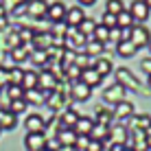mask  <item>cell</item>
Returning a JSON list of instances; mask_svg holds the SVG:
<instances>
[{
	"instance_id": "6da1fadb",
	"label": "cell",
	"mask_w": 151,
	"mask_h": 151,
	"mask_svg": "<svg viewBox=\"0 0 151 151\" xmlns=\"http://www.w3.org/2000/svg\"><path fill=\"white\" fill-rule=\"evenodd\" d=\"M129 40H132V44L138 50V48H145V46L151 44V33L145 24H134L132 31H129Z\"/></svg>"
},
{
	"instance_id": "7a4b0ae2",
	"label": "cell",
	"mask_w": 151,
	"mask_h": 151,
	"mask_svg": "<svg viewBox=\"0 0 151 151\" xmlns=\"http://www.w3.org/2000/svg\"><path fill=\"white\" fill-rule=\"evenodd\" d=\"M116 83H121L125 90H127V88H132V90H138V92H142V94H147V92H145V88L140 86V81L134 79L132 72H129L127 68H118V72H116Z\"/></svg>"
},
{
	"instance_id": "3957f363",
	"label": "cell",
	"mask_w": 151,
	"mask_h": 151,
	"mask_svg": "<svg viewBox=\"0 0 151 151\" xmlns=\"http://www.w3.org/2000/svg\"><path fill=\"white\" fill-rule=\"evenodd\" d=\"M57 83H59V79H57V75L53 70H44L40 72V81H37V88L42 92H46V94H50V92L57 88Z\"/></svg>"
},
{
	"instance_id": "277c9868",
	"label": "cell",
	"mask_w": 151,
	"mask_h": 151,
	"mask_svg": "<svg viewBox=\"0 0 151 151\" xmlns=\"http://www.w3.org/2000/svg\"><path fill=\"white\" fill-rule=\"evenodd\" d=\"M129 13H132V18H134V22L140 24V22H145V20L149 18V11L151 9L145 4V0H134L132 4H129V9H127Z\"/></svg>"
},
{
	"instance_id": "5b68a950",
	"label": "cell",
	"mask_w": 151,
	"mask_h": 151,
	"mask_svg": "<svg viewBox=\"0 0 151 151\" xmlns=\"http://www.w3.org/2000/svg\"><path fill=\"white\" fill-rule=\"evenodd\" d=\"M103 101L112 103V105H118L121 101H125V88L121 86V83H114V86L105 88V92H103Z\"/></svg>"
},
{
	"instance_id": "8992f818",
	"label": "cell",
	"mask_w": 151,
	"mask_h": 151,
	"mask_svg": "<svg viewBox=\"0 0 151 151\" xmlns=\"http://www.w3.org/2000/svg\"><path fill=\"white\" fill-rule=\"evenodd\" d=\"M31 44H33V50H48L50 46H53V33H46V31H35Z\"/></svg>"
},
{
	"instance_id": "52a82bcc",
	"label": "cell",
	"mask_w": 151,
	"mask_h": 151,
	"mask_svg": "<svg viewBox=\"0 0 151 151\" xmlns=\"http://www.w3.org/2000/svg\"><path fill=\"white\" fill-rule=\"evenodd\" d=\"M27 13L31 18L40 20V18H46V13H48V4H46V0H29L27 2Z\"/></svg>"
},
{
	"instance_id": "ba28073f",
	"label": "cell",
	"mask_w": 151,
	"mask_h": 151,
	"mask_svg": "<svg viewBox=\"0 0 151 151\" xmlns=\"http://www.w3.org/2000/svg\"><path fill=\"white\" fill-rule=\"evenodd\" d=\"M92 94V88H88L83 81H75L70 86V99L72 101H88Z\"/></svg>"
},
{
	"instance_id": "9c48e42d",
	"label": "cell",
	"mask_w": 151,
	"mask_h": 151,
	"mask_svg": "<svg viewBox=\"0 0 151 151\" xmlns=\"http://www.w3.org/2000/svg\"><path fill=\"white\" fill-rule=\"evenodd\" d=\"M24 147H27V151H42L46 147V136L44 134H29L24 136Z\"/></svg>"
},
{
	"instance_id": "30bf717a",
	"label": "cell",
	"mask_w": 151,
	"mask_h": 151,
	"mask_svg": "<svg viewBox=\"0 0 151 151\" xmlns=\"http://www.w3.org/2000/svg\"><path fill=\"white\" fill-rule=\"evenodd\" d=\"M66 13H68V9H66L64 2H53V4H48V13H46V15H48L50 22L59 24V22L66 20Z\"/></svg>"
},
{
	"instance_id": "8fae6325",
	"label": "cell",
	"mask_w": 151,
	"mask_h": 151,
	"mask_svg": "<svg viewBox=\"0 0 151 151\" xmlns=\"http://www.w3.org/2000/svg\"><path fill=\"white\" fill-rule=\"evenodd\" d=\"M129 136H132V149L134 151H149V140L147 134L140 132V129H129Z\"/></svg>"
},
{
	"instance_id": "7c38bea8",
	"label": "cell",
	"mask_w": 151,
	"mask_h": 151,
	"mask_svg": "<svg viewBox=\"0 0 151 151\" xmlns=\"http://www.w3.org/2000/svg\"><path fill=\"white\" fill-rule=\"evenodd\" d=\"M24 127H27L29 134H44L46 121L40 114H31V116H27V121H24Z\"/></svg>"
},
{
	"instance_id": "4fadbf2b",
	"label": "cell",
	"mask_w": 151,
	"mask_h": 151,
	"mask_svg": "<svg viewBox=\"0 0 151 151\" xmlns=\"http://www.w3.org/2000/svg\"><path fill=\"white\" fill-rule=\"evenodd\" d=\"M83 20H86L83 9L81 7H72V9H68V13H66V27L68 29H77Z\"/></svg>"
},
{
	"instance_id": "5bb4252c",
	"label": "cell",
	"mask_w": 151,
	"mask_h": 151,
	"mask_svg": "<svg viewBox=\"0 0 151 151\" xmlns=\"http://www.w3.org/2000/svg\"><path fill=\"white\" fill-rule=\"evenodd\" d=\"M57 140H59V145L61 147H75V142H77V132L75 129H70V127H66V129H57Z\"/></svg>"
},
{
	"instance_id": "9a60e30c",
	"label": "cell",
	"mask_w": 151,
	"mask_h": 151,
	"mask_svg": "<svg viewBox=\"0 0 151 151\" xmlns=\"http://www.w3.org/2000/svg\"><path fill=\"white\" fill-rule=\"evenodd\" d=\"M77 121H79V114H77L75 110H70V107H66L64 112L59 114V129H66V127H75Z\"/></svg>"
},
{
	"instance_id": "2e32d148",
	"label": "cell",
	"mask_w": 151,
	"mask_h": 151,
	"mask_svg": "<svg viewBox=\"0 0 151 151\" xmlns=\"http://www.w3.org/2000/svg\"><path fill=\"white\" fill-rule=\"evenodd\" d=\"M90 138L96 140V142L107 145V142H110V127H107V125H99V123H94V127H92V132H90Z\"/></svg>"
},
{
	"instance_id": "e0dca14e",
	"label": "cell",
	"mask_w": 151,
	"mask_h": 151,
	"mask_svg": "<svg viewBox=\"0 0 151 151\" xmlns=\"http://www.w3.org/2000/svg\"><path fill=\"white\" fill-rule=\"evenodd\" d=\"M112 114H114V118H118V121H123V118H132L134 116V105L129 101H121L118 105H114Z\"/></svg>"
},
{
	"instance_id": "ac0fdd59",
	"label": "cell",
	"mask_w": 151,
	"mask_h": 151,
	"mask_svg": "<svg viewBox=\"0 0 151 151\" xmlns=\"http://www.w3.org/2000/svg\"><path fill=\"white\" fill-rule=\"evenodd\" d=\"M79 81H83L88 88H94V86H99V83L103 81V77L99 75V72H96L94 68H92V66H90V68H83V72H81V79H79Z\"/></svg>"
},
{
	"instance_id": "d6986e66",
	"label": "cell",
	"mask_w": 151,
	"mask_h": 151,
	"mask_svg": "<svg viewBox=\"0 0 151 151\" xmlns=\"http://www.w3.org/2000/svg\"><path fill=\"white\" fill-rule=\"evenodd\" d=\"M15 125H18V116L7 107H0V129H15Z\"/></svg>"
},
{
	"instance_id": "ffe728a7",
	"label": "cell",
	"mask_w": 151,
	"mask_h": 151,
	"mask_svg": "<svg viewBox=\"0 0 151 151\" xmlns=\"http://www.w3.org/2000/svg\"><path fill=\"white\" fill-rule=\"evenodd\" d=\"M110 142L125 145V147H127V142H129V132H127L125 127H110Z\"/></svg>"
},
{
	"instance_id": "44dd1931",
	"label": "cell",
	"mask_w": 151,
	"mask_h": 151,
	"mask_svg": "<svg viewBox=\"0 0 151 151\" xmlns=\"http://www.w3.org/2000/svg\"><path fill=\"white\" fill-rule=\"evenodd\" d=\"M92 127H94V121H92V118H88V116H79V121H77V125H75L72 129L77 132V136H90Z\"/></svg>"
},
{
	"instance_id": "7402d4cb",
	"label": "cell",
	"mask_w": 151,
	"mask_h": 151,
	"mask_svg": "<svg viewBox=\"0 0 151 151\" xmlns=\"http://www.w3.org/2000/svg\"><path fill=\"white\" fill-rule=\"evenodd\" d=\"M37 81H40V72H35V70H24V77H22V90L27 92V90H35L37 88Z\"/></svg>"
},
{
	"instance_id": "603a6c76",
	"label": "cell",
	"mask_w": 151,
	"mask_h": 151,
	"mask_svg": "<svg viewBox=\"0 0 151 151\" xmlns=\"http://www.w3.org/2000/svg\"><path fill=\"white\" fill-rule=\"evenodd\" d=\"M46 99H48V94H46V92H42L40 88L24 92V101H27V103H33V105H42V103H46Z\"/></svg>"
},
{
	"instance_id": "cb8c5ba5",
	"label": "cell",
	"mask_w": 151,
	"mask_h": 151,
	"mask_svg": "<svg viewBox=\"0 0 151 151\" xmlns=\"http://www.w3.org/2000/svg\"><path fill=\"white\" fill-rule=\"evenodd\" d=\"M92 68H94L101 77H107L112 72V61L107 59V57H96L94 64H92Z\"/></svg>"
},
{
	"instance_id": "d4e9b609",
	"label": "cell",
	"mask_w": 151,
	"mask_h": 151,
	"mask_svg": "<svg viewBox=\"0 0 151 151\" xmlns=\"http://www.w3.org/2000/svg\"><path fill=\"white\" fill-rule=\"evenodd\" d=\"M132 129H140V132H147L151 127V116L147 114H140V116H132V123H129Z\"/></svg>"
},
{
	"instance_id": "484cf974",
	"label": "cell",
	"mask_w": 151,
	"mask_h": 151,
	"mask_svg": "<svg viewBox=\"0 0 151 151\" xmlns=\"http://www.w3.org/2000/svg\"><path fill=\"white\" fill-rule=\"evenodd\" d=\"M96 24H99V22H94L92 18H86V20H83V22L79 24V27H77V31H79V33H81L86 40H90L92 35H94V29H96Z\"/></svg>"
},
{
	"instance_id": "4316f807",
	"label": "cell",
	"mask_w": 151,
	"mask_h": 151,
	"mask_svg": "<svg viewBox=\"0 0 151 151\" xmlns=\"http://www.w3.org/2000/svg\"><path fill=\"white\" fill-rule=\"evenodd\" d=\"M116 53L121 57H132V55H136V46L132 44V40H121L116 44Z\"/></svg>"
},
{
	"instance_id": "83f0119b",
	"label": "cell",
	"mask_w": 151,
	"mask_h": 151,
	"mask_svg": "<svg viewBox=\"0 0 151 151\" xmlns=\"http://www.w3.org/2000/svg\"><path fill=\"white\" fill-rule=\"evenodd\" d=\"M103 46H105V44H101V42H96V40H92V37H90V40L86 42V46H83V50H86V55H88V57H94V55L101 57Z\"/></svg>"
},
{
	"instance_id": "f1b7e54d",
	"label": "cell",
	"mask_w": 151,
	"mask_h": 151,
	"mask_svg": "<svg viewBox=\"0 0 151 151\" xmlns=\"http://www.w3.org/2000/svg\"><path fill=\"white\" fill-rule=\"evenodd\" d=\"M4 94H7L9 101H18V99H24V90L22 86H11V83H7V86H2Z\"/></svg>"
},
{
	"instance_id": "f546056e",
	"label": "cell",
	"mask_w": 151,
	"mask_h": 151,
	"mask_svg": "<svg viewBox=\"0 0 151 151\" xmlns=\"http://www.w3.org/2000/svg\"><path fill=\"white\" fill-rule=\"evenodd\" d=\"M116 24H118V29H123V31H129V29H132L136 22H134L132 13H129L127 9H125L123 13H118V15H116Z\"/></svg>"
},
{
	"instance_id": "4dcf8cb0",
	"label": "cell",
	"mask_w": 151,
	"mask_h": 151,
	"mask_svg": "<svg viewBox=\"0 0 151 151\" xmlns=\"http://www.w3.org/2000/svg\"><path fill=\"white\" fill-rule=\"evenodd\" d=\"M112 121H114L112 110H105V107L99 105V107H96V123H99V125H107V127H112Z\"/></svg>"
},
{
	"instance_id": "1f68e13d",
	"label": "cell",
	"mask_w": 151,
	"mask_h": 151,
	"mask_svg": "<svg viewBox=\"0 0 151 151\" xmlns=\"http://www.w3.org/2000/svg\"><path fill=\"white\" fill-rule=\"evenodd\" d=\"M22 77H24V70L18 68V66H13V68L7 70V83H11V86H20V83H22Z\"/></svg>"
},
{
	"instance_id": "d6a6232c",
	"label": "cell",
	"mask_w": 151,
	"mask_h": 151,
	"mask_svg": "<svg viewBox=\"0 0 151 151\" xmlns=\"http://www.w3.org/2000/svg\"><path fill=\"white\" fill-rule=\"evenodd\" d=\"M9 57L13 59V64H22V61L29 59V48L27 46H18V48L9 50Z\"/></svg>"
},
{
	"instance_id": "836d02e7",
	"label": "cell",
	"mask_w": 151,
	"mask_h": 151,
	"mask_svg": "<svg viewBox=\"0 0 151 151\" xmlns=\"http://www.w3.org/2000/svg\"><path fill=\"white\" fill-rule=\"evenodd\" d=\"M29 59L33 61V64H37V66H44V68L48 66V61H50L46 50H31V53H29Z\"/></svg>"
},
{
	"instance_id": "e575fe53",
	"label": "cell",
	"mask_w": 151,
	"mask_h": 151,
	"mask_svg": "<svg viewBox=\"0 0 151 151\" xmlns=\"http://www.w3.org/2000/svg\"><path fill=\"white\" fill-rule=\"evenodd\" d=\"M92 40L101 42V44L110 42V29H107V27H103V24H96V29H94V35H92Z\"/></svg>"
},
{
	"instance_id": "d590c367",
	"label": "cell",
	"mask_w": 151,
	"mask_h": 151,
	"mask_svg": "<svg viewBox=\"0 0 151 151\" xmlns=\"http://www.w3.org/2000/svg\"><path fill=\"white\" fill-rule=\"evenodd\" d=\"M123 11H125L123 0H107V4H105V13H110V15H118V13H123Z\"/></svg>"
},
{
	"instance_id": "8d00e7d4",
	"label": "cell",
	"mask_w": 151,
	"mask_h": 151,
	"mask_svg": "<svg viewBox=\"0 0 151 151\" xmlns=\"http://www.w3.org/2000/svg\"><path fill=\"white\" fill-rule=\"evenodd\" d=\"M81 68H79V66H77V64H72V66H68V68H66L64 70V75H66V79H70L72 83H75V81H79L81 79Z\"/></svg>"
},
{
	"instance_id": "74e56055",
	"label": "cell",
	"mask_w": 151,
	"mask_h": 151,
	"mask_svg": "<svg viewBox=\"0 0 151 151\" xmlns=\"http://www.w3.org/2000/svg\"><path fill=\"white\" fill-rule=\"evenodd\" d=\"M27 107H29V103L24 101V99H18V101H11V103H9V112H13L15 116H18V114H22V112H27Z\"/></svg>"
},
{
	"instance_id": "f35d334b",
	"label": "cell",
	"mask_w": 151,
	"mask_h": 151,
	"mask_svg": "<svg viewBox=\"0 0 151 151\" xmlns=\"http://www.w3.org/2000/svg\"><path fill=\"white\" fill-rule=\"evenodd\" d=\"M90 142H92L90 136H77V142H75V147H72V149H75V151H86Z\"/></svg>"
},
{
	"instance_id": "ab89813d",
	"label": "cell",
	"mask_w": 151,
	"mask_h": 151,
	"mask_svg": "<svg viewBox=\"0 0 151 151\" xmlns=\"http://www.w3.org/2000/svg\"><path fill=\"white\" fill-rule=\"evenodd\" d=\"M103 27H107V29H114V27H118L116 24V15H110V13H105L103 15Z\"/></svg>"
},
{
	"instance_id": "60d3db41",
	"label": "cell",
	"mask_w": 151,
	"mask_h": 151,
	"mask_svg": "<svg viewBox=\"0 0 151 151\" xmlns=\"http://www.w3.org/2000/svg\"><path fill=\"white\" fill-rule=\"evenodd\" d=\"M123 40V29H118V27H114V29H110V42H121Z\"/></svg>"
},
{
	"instance_id": "b9f144b4",
	"label": "cell",
	"mask_w": 151,
	"mask_h": 151,
	"mask_svg": "<svg viewBox=\"0 0 151 151\" xmlns=\"http://www.w3.org/2000/svg\"><path fill=\"white\" fill-rule=\"evenodd\" d=\"M46 149H50V151H59V149H61V145H59V140H57V138H50V140H46Z\"/></svg>"
},
{
	"instance_id": "7bdbcfd3",
	"label": "cell",
	"mask_w": 151,
	"mask_h": 151,
	"mask_svg": "<svg viewBox=\"0 0 151 151\" xmlns=\"http://www.w3.org/2000/svg\"><path fill=\"white\" fill-rule=\"evenodd\" d=\"M103 149H105V145H103V142H96V140H92V142L88 145L86 151H103Z\"/></svg>"
},
{
	"instance_id": "ee69618b",
	"label": "cell",
	"mask_w": 151,
	"mask_h": 151,
	"mask_svg": "<svg viewBox=\"0 0 151 151\" xmlns=\"http://www.w3.org/2000/svg\"><path fill=\"white\" fill-rule=\"evenodd\" d=\"M22 13H27V2H18L13 7V15H22Z\"/></svg>"
},
{
	"instance_id": "f6af8a7d",
	"label": "cell",
	"mask_w": 151,
	"mask_h": 151,
	"mask_svg": "<svg viewBox=\"0 0 151 151\" xmlns=\"http://www.w3.org/2000/svg\"><path fill=\"white\" fill-rule=\"evenodd\" d=\"M7 66H0V88L2 86H7Z\"/></svg>"
},
{
	"instance_id": "bcb514c9",
	"label": "cell",
	"mask_w": 151,
	"mask_h": 151,
	"mask_svg": "<svg viewBox=\"0 0 151 151\" xmlns=\"http://www.w3.org/2000/svg\"><path fill=\"white\" fill-rule=\"evenodd\" d=\"M140 68L147 72V75H151V57H147V59H142V61H140Z\"/></svg>"
},
{
	"instance_id": "7dc6e473",
	"label": "cell",
	"mask_w": 151,
	"mask_h": 151,
	"mask_svg": "<svg viewBox=\"0 0 151 151\" xmlns=\"http://www.w3.org/2000/svg\"><path fill=\"white\" fill-rule=\"evenodd\" d=\"M77 2H79V4H83V7H90V4H94L96 0H77Z\"/></svg>"
},
{
	"instance_id": "c3c4849f",
	"label": "cell",
	"mask_w": 151,
	"mask_h": 151,
	"mask_svg": "<svg viewBox=\"0 0 151 151\" xmlns=\"http://www.w3.org/2000/svg\"><path fill=\"white\" fill-rule=\"evenodd\" d=\"M7 15V9H4V4H0V18H4Z\"/></svg>"
},
{
	"instance_id": "681fc988",
	"label": "cell",
	"mask_w": 151,
	"mask_h": 151,
	"mask_svg": "<svg viewBox=\"0 0 151 151\" xmlns=\"http://www.w3.org/2000/svg\"><path fill=\"white\" fill-rule=\"evenodd\" d=\"M145 134H147V140H151V127H149V129H147Z\"/></svg>"
},
{
	"instance_id": "f907efd6",
	"label": "cell",
	"mask_w": 151,
	"mask_h": 151,
	"mask_svg": "<svg viewBox=\"0 0 151 151\" xmlns=\"http://www.w3.org/2000/svg\"><path fill=\"white\" fill-rule=\"evenodd\" d=\"M145 4H147V7L151 9V0H145Z\"/></svg>"
},
{
	"instance_id": "816d5d0a",
	"label": "cell",
	"mask_w": 151,
	"mask_h": 151,
	"mask_svg": "<svg viewBox=\"0 0 151 151\" xmlns=\"http://www.w3.org/2000/svg\"><path fill=\"white\" fill-rule=\"evenodd\" d=\"M123 151H134V149H132V147H125V149H123Z\"/></svg>"
},
{
	"instance_id": "f5cc1de1",
	"label": "cell",
	"mask_w": 151,
	"mask_h": 151,
	"mask_svg": "<svg viewBox=\"0 0 151 151\" xmlns=\"http://www.w3.org/2000/svg\"><path fill=\"white\" fill-rule=\"evenodd\" d=\"M149 151H151V140H149Z\"/></svg>"
},
{
	"instance_id": "db71d44e",
	"label": "cell",
	"mask_w": 151,
	"mask_h": 151,
	"mask_svg": "<svg viewBox=\"0 0 151 151\" xmlns=\"http://www.w3.org/2000/svg\"><path fill=\"white\" fill-rule=\"evenodd\" d=\"M149 86H151V75H149Z\"/></svg>"
},
{
	"instance_id": "11a10c76",
	"label": "cell",
	"mask_w": 151,
	"mask_h": 151,
	"mask_svg": "<svg viewBox=\"0 0 151 151\" xmlns=\"http://www.w3.org/2000/svg\"><path fill=\"white\" fill-rule=\"evenodd\" d=\"M42 151H50V149H46V147H44V149H42Z\"/></svg>"
},
{
	"instance_id": "9f6ffc18",
	"label": "cell",
	"mask_w": 151,
	"mask_h": 151,
	"mask_svg": "<svg viewBox=\"0 0 151 151\" xmlns=\"http://www.w3.org/2000/svg\"><path fill=\"white\" fill-rule=\"evenodd\" d=\"M103 151H110V149H107V147H105V149H103Z\"/></svg>"
},
{
	"instance_id": "6f0895ef",
	"label": "cell",
	"mask_w": 151,
	"mask_h": 151,
	"mask_svg": "<svg viewBox=\"0 0 151 151\" xmlns=\"http://www.w3.org/2000/svg\"><path fill=\"white\" fill-rule=\"evenodd\" d=\"M149 50H151V44H149Z\"/></svg>"
},
{
	"instance_id": "680465c9",
	"label": "cell",
	"mask_w": 151,
	"mask_h": 151,
	"mask_svg": "<svg viewBox=\"0 0 151 151\" xmlns=\"http://www.w3.org/2000/svg\"><path fill=\"white\" fill-rule=\"evenodd\" d=\"M0 132H2V129H0Z\"/></svg>"
}]
</instances>
